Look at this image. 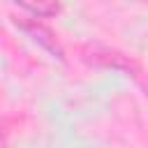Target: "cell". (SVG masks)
<instances>
[{"label": "cell", "instance_id": "cell-1", "mask_svg": "<svg viewBox=\"0 0 148 148\" xmlns=\"http://www.w3.org/2000/svg\"><path fill=\"white\" fill-rule=\"evenodd\" d=\"M0 148H7V143H5V134H2V130H0Z\"/></svg>", "mask_w": 148, "mask_h": 148}]
</instances>
